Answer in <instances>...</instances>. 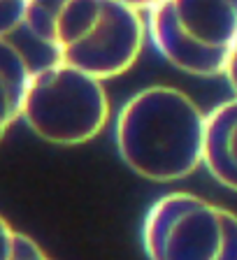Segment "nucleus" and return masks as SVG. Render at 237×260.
Instances as JSON below:
<instances>
[{"mask_svg": "<svg viewBox=\"0 0 237 260\" xmlns=\"http://www.w3.org/2000/svg\"><path fill=\"white\" fill-rule=\"evenodd\" d=\"M28 32L56 60L98 79L126 75L144 47V14L118 0H28Z\"/></svg>", "mask_w": 237, "mask_h": 260, "instance_id": "1", "label": "nucleus"}, {"mask_svg": "<svg viewBox=\"0 0 237 260\" xmlns=\"http://www.w3.org/2000/svg\"><path fill=\"white\" fill-rule=\"evenodd\" d=\"M207 112L182 88L154 84L118 109L114 140L121 160L156 184L191 177L205 162Z\"/></svg>", "mask_w": 237, "mask_h": 260, "instance_id": "2", "label": "nucleus"}, {"mask_svg": "<svg viewBox=\"0 0 237 260\" xmlns=\"http://www.w3.org/2000/svg\"><path fill=\"white\" fill-rule=\"evenodd\" d=\"M144 21L146 38L177 70L223 77L237 42V0H161Z\"/></svg>", "mask_w": 237, "mask_h": 260, "instance_id": "3", "label": "nucleus"}, {"mask_svg": "<svg viewBox=\"0 0 237 260\" xmlns=\"http://www.w3.org/2000/svg\"><path fill=\"white\" fill-rule=\"evenodd\" d=\"M21 121L47 144H86L103 133L109 121L105 81L61 60L33 70Z\"/></svg>", "mask_w": 237, "mask_h": 260, "instance_id": "4", "label": "nucleus"}, {"mask_svg": "<svg viewBox=\"0 0 237 260\" xmlns=\"http://www.w3.org/2000/svg\"><path fill=\"white\" fill-rule=\"evenodd\" d=\"M149 260H237V214L174 190L149 207L142 223Z\"/></svg>", "mask_w": 237, "mask_h": 260, "instance_id": "5", "label": "nucleus"}, {"mask_svg": "<svg viewBox=\"0 0 237 260\" xmlns=\"http://www.w3.org/2000/svg\"><path fill=\"white\" fill-rule=\"evenodd\" d=\"M202 168L223 188L237 193V95L207 112Z\"/></svg>", "mask_w": 237, "mask_h": 260, "instance_id": "6", "label": "nucleus"}, {"mask_svg": "<svg viewBox=\"0 0 237 260\" xmlns=\"http://www.w3.org/2000/svg\"><path fill=\"white\" fill-rule=\"evenodd\" d=\"M31 75L33 68L21 49L12 40L0 38V142L7 130L21 119Z\"/></svg>", "mask_w": 237, "mask_h": 260, "instance_id": "7", "label": "nucleus"}, {"mask_svg": "<svg viewBox=\"0 0 237 260\" xmlns=\"http://www.w3.org/2000/svg\"><path fill=\"white\" fill-rule=\"evenodd\" d=\"M0 260H51L44 249L28 235L19 233L0 216Z\"/></svg>", "mask_w": 237, "mask_h": 260, "instance_id": "8", "label": "nucleus"}, {"mask_svg": "<svg viewBox=\"0 0 237 260\" xmlns=\"http://www.w3.org/2000/svg\"><path fill=\"white\" fill-rule=\"evenodd\" d=\"M28 0H0V38L10 40L26 23Z\"/></svg>", "mask_w": 237, "mask_h": 260, "instance_id": "9", "label": "nucleus"}, {"mask_svg": "<svg viewBox=\"0 0 237 260\" xmlns=\"http://www.w3.org/2000/svg\"><path fill=\"white\" fill-rule=\"evenodd\" d=\"M223 77L228 79L230 88L235 91V95H237V42H235V47H232V51H230V58H228V65H226Z\"/></svg>", "mask_w": 237, "mask_h": 260, "instance_id": "10", "label": "nucleus"}, {"mask_svg": "<svg viewBox=\"0 0 237 260\" xmlns=\"http://www.w3.org/2000/svg\"><path fill=\"white\" fill-rule=\"evenodd\" d=\"M118 3H124V5H128V7H133V10H137V12H149L154 5H158L161 0H118Z\"/></svg>", "mask_w": 237, "mask_h": 260, "instance_id": "11", "label": "nucleus"}]
</instances>
